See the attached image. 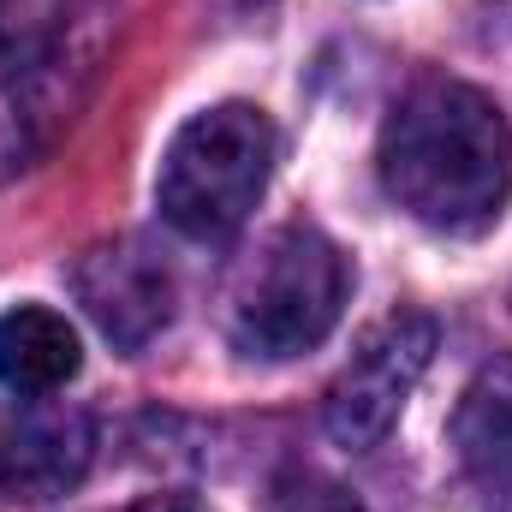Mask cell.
Returning <instances> with one entry per match:
<instances>
[{"label":"cell","mask_w":512,"mask_h":512,"mask_svg":"<svg viewBox=\"0 0 512 512\" xmlns=\"http://www.w3.org/2000/svg\"><path fill=\"white\" fill-rule=\"evenodd\" d=\"M78 304L90 310V322L120 346L143 352L167 322H173V274L167 262L137 245V239H108L72 268Z\"/></svg>","instance_id":"8992f818"},{"label":"cell","mask_w":512,"mask_h":512,"mask_svg":"<svg viewBox=\"0 0 512 512\" xmlns=\"http://www.w3.org/2000/svg\"><path fill=\"white\" fill-rule=\"evenodd\" d=\"M274 149H280L274 126L251 102H221V108L191 114L173 131L161 173H155V203H161L167 227L197 245L233 239L262 203Z\"/></svg>","instance_id":"3957f363"},{"label":"cell","mask_w":512,"mask_h":512,"mask_svg":"<svg viewBox=\"0 0 512 512\" xmlns=\"http://www.w3.org/2000/svg\"><path fill=\"white\" fill-rule=\"evenodd\" d=\"M268 512H364V501L322 471H280Z\"/></svg>","instance_id":"30bf717a"},{"label":"cell","mask_w":512,"mask_h":512,"mask_svg":"<svg viewBox=\"0 0 512 512\" xmlns=\"http://www.w3.org/2000/svg\"><path fill=\"white\" fill-rule=\"evenodd\" d=\"M0 501H6V477H0Z\"/></svg>","instance_id":"4fadbf2b"},{"label":"cell","mask_w":512,"mask_h":512,"mask_svg":"<svg viewBox=\"0 0 512 512\" xmlns=\"http://www.w3.org/2000/svg\"><path fill=\"white\" fill-rule=\"evenodd\" d=\"M78 328L48 304H18L0 316V387L18 399H48L78 376Z\"/></svg>","instance_id":"9c48e42d"},{"label":"cell","mask_w":512,"mask_h":512,"mask_svg":"<svg viewBox=\"0 0 512 512\" xmlns=\"http://www.w3.org/2000/svg\"><path fill=\"white\" fill-rule=\"evenodd\" d=\"M495 512H512V495H501V501H495Z\"/></svg>","instance_id":"7c38bea8"},{"label":"cell","mask_w":512,"mask_h":512,"mask_svg":"<svg viewBox=\"0 0 512 512\" xmlns=\"http://www.w3.org/2000/svg\"><path fill=\"white\" fill-rule=\"evenodd\" d=\"M435 322L417 310H399L364 334V346L352 352V364L340 370V382L328 393V435L340 447H376L387 429L399 423L411 387L423 382L429 358H435Z\"/></svg>","instance_id":"5b68a950"},{"label":"cell","mask_w":512,"mask_h":512,"mask_svg":"<svg viewBox=\"0 0 512 512\" xmlns=\"http://www.w3.org/2000/svg\"><path fill=\"white\" fill-rule=\"evenodd\" d=\"M346 292H352V274L340 245L322 239L316 227H286L245 262L233 286L227 334L245 358H262V364L304 358L340 328Z\"/></svg>","instance_id":"277c9868"},{"label":"cell","mask_w":512,"mask_h":512,"mask_svg":"<svg viewBox=\"0 0 512 512\" xmlns=\"http://www.w3.org/2000/svg\"><path fill=\"white\" fill-rule=\"evenodd\" d=\"M382 185L387 197L429 233L477 239L501 221L512 197V126L507 114L459 84H411L382 126Z\"/></svg>","instance_id":"6da1fadb"},{"label":"cell","mask_w":512,"mask_h":512,"mask_svg":"<svg viewBox=\"0 0 512 512\" xmlns=\"http://www.w3.org/2000/svg\"><path fill=\"white\" fill-rule=\"evenodd\" d=\"M90 417L72 405L30 399L24 411H0V477L18 501H54L90 471Z\"/></svg>","instance_id":"52a82bcc"},{"label":"cell","mask_w":512,"mask_h":512,"mask_svg":"<svg viewBox=\"0 0 512 512\" xmlns=\"http://www.w3.org/2000/svg\"><path fill=\"white\" fill-rule=\"evenodd\" d=\"M453 453L483 495H512V358H495L471 376L453 411Z\"/></svg>","instance_id":"ba28073f"},{"label":"cell","mask_w":512,"mask_h":512,"mask_svg":"<svg viewBox=\"0 0 512 512\" xmlns=\"http://www.w3.org/2000/svg\"><path fill=\"white\" fill-rule=\"evenodd\" d=\"M126 512H209V507H197V501H137Z\"/></svg>","instance_id":"8fae6325"},{"label":"cell","mask_w":512,"mask_h":512,"mask_svg":"<svg viewBox=\"0 0 512 512\" xmlns=\"http://www.w3.org/2000/svg\"><path fill=\"white\" fill-rule=\"evenodd\" d=\"M114 30V0H0V137L36 149L60 126Z\"/></svg>","instance_id":"7a4b0ae2"}]
</instances>
